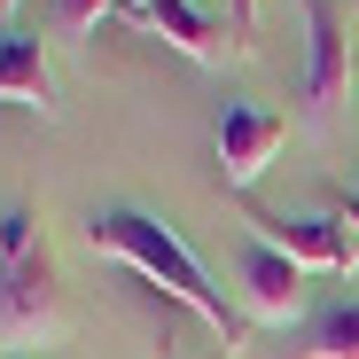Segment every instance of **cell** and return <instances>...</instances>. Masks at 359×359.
<instances>
[{"label": "cell", "instance_id": "obj_15", "mask_svg": "<svg viewBox=\"0 0 359 359\" xmlns=\"http://www.w3.org/2000/svg\"><path fill=\"white\" fill-rule=\"evenodd\" d=\"M211 359H234V351H211Z\"/></svg>", "mask_w": 359, "mask_h": 359}, {"label": "cell", "instance_id": "obj_8", "mask_svg": "<svg viewBox=\"0 0 359 359\" xmlns=\"http://www.w3.org/2000/svg\"><path fill=\"white\" fill-rule=\"evenodd\" d=\"M141 32H164L180 55H188V63H226V32H219V24L196 8V0H156Z\"/></svg>", "mask_w": 359, "mask_h": 359}, {"label": "cell", "instance_id": "obj_12", "mask_svg": "<svg viewBox=\"0 0 359 359\" xmlns=\"http://www.w3.org/2000/svg\"><path fill=\"white\" fill-rule=\"evenodd\" d=\"M149 8H156V0H117V16H126V24H149Z\"/></svg>", "mask_w": 359, "mask_h": 359}, {"label": "cell", "instance_id": "obj_1", "mask_svg": "<svg viewBox=\"0 0 359 359\" xmlns=\"http://www.w3.org/2000/svg\"><path fill=\"white\" fill-rule=\"evenodd\" d=\"M86 234H94V250L102 258H126L141 281H156L172 305H188L203 328H219L226 336V351H234V336H243V320H234V305L211 289V273L188 258V243L156 219V211H141V203H109V211H94L86 219Z\"/></svg>", "mask_w": 359, "mask_h": 359}, {"label": "cell", "instance_id": "obj_5", "mask_svg": "<svg viewBox=\"0 0 359 359\" xmlns=\"http://www.w3.org/2000/svg\"><path fill=\"white\" fill-rule=\"evenodd\" d=\"M250 234L258 243H273L289 266H305V273H351L359 266V243H351V226L336 211H250Z\"/></svg>", "mask_w": 359, "mask_h": 359}, {"label": "cell", "instance_id": "obj_3", "mask_svg": "<svg viewBox=\"0 0 359 359\" xmlns=\"http://www.w3.org/2000/svg\"><path fill=\"white\" fill-rule=\"evenodd\" d=\"M313 273L305 266H289L273 243H243V266H234V289H243V320L258 328H297V320H313Z\"/></svg>", "mask_w": 359, "mask_h": 359}, {"label": "cell", "instance_id": "obj_13", "mask_svg": "<svg viewBox=\"0 0 359 359\" xmlns=\"http://www.w3.org/2000/svg\"><path fill=\"white\" fill-rule=\"evenodd\" d=\"M336 219L351 226V243H359V196H344V203H336Z\"/></svg>", "mask_w": 359, "mask_h": 359}, {"label": "cell", "instance_id": "obj_10", "mask_svg": "<svg viewBox=\"0 0 359 359\" xmlns=\"http://www.w3.org/2000/svg\"><path fill=\"white\" fill-rule=\"evenodd\" d=\"M102 16H117V0H55V32L63 39H86Z\"/></svg>", "mask_w": 359, "mask_h": 359}, {"label": "cell", "instance_id": "obj_2", "mask_svg": "<svg viewBox=\"0 0 359 359\" xmlns=\"http://www.w3.org/2000/svg\"><path fill=\"white\" fill-rule=\"evenodd\" d=\"M55 336H63V273L47 243H32L24 258H0V359H24Z\"/></svg>", "mask_w": 359, "mask_h": 359}, {"label": "cell", "instance_id": "obj_4", "mask_svg": "<svg viewBox=\"0 0 359 359\" xmlns=\"http://www.w3.org/2000/svg\"><path fill=\"white\" fill-rule=\"evenodd\" d=\"M281 141H289V117H273V109H258V102H219V117H211L219 180H226L234 196H250L258 180H266V164L281 156Z\"/></svg>", "mask_w": 359, "mask_h": 359}, {"label": "cell", "instance_id": "obj_16", "mask_svg": "<svg viewBox=\"0 0 359 359\" xmlns=\"http://www.w3.org/2000/svg\"><path fill=\"white\" fill-rule=\"evenodd\" d=\"M351 8H359V0H351Z\"/></svg>", "mask_w": 359, "mask_h": 359}, {"label": "cell", "instance_id": "obj_14", "mask_svg": "<svg viewBox=\"0 0 359 359\" xmlns=\"http://www.w3.org/2000/svg\"><path fill=\"white\" fill-rule=\"evenodd\" d=\"M8 8H24V0H0V16H8Z\"/></svg>", "mask_w": 359, "mask_h": 359}, {"label": "cell", "instance_id": "obj_6", "mask_svg": "<svg viewBox=\"0 0 359 359\" xmlns=\"http://www.w3.org/2000/svg\"><path fill=\"white\" fill-rule=\"evenodd\" d=\"M305 32H313V47H305V109L328 117V109L344 102V86H351V32H344V8H336V0H305Z\"/></svg>", "mask_w": 359, "mask_h": 359}, {"label": "cell", "instance_id": "obj_7", "mask_svg": "<svg viewBox=\"0 0 359 359\" xmlns=\"http://www.w3.org/2000/svg\"><path fill=\"white\" fill-rule=\"evenodd\" d=\"M0 102L55 117V71H47V47L32 32H0Z\"/></svg>", "mask_w": 359, "mask_h": 359}, {"label": "cell", "instance_id": "obj_9", "mask_svg": "<svg viewBox=\"0 0 359 359\" xmlns=\"http://www.w3.org/2000/svg\"><path fill=\"white\" fill-rule=\"evenodd\" d=\"M289 359H359V297H336V305H320L305 328H297Z\"/></svg>", "mask_w": 359, "mask_h": 359}, {"label": "cell", "instance_id": "obj_11", "mask_svg": "<svg viewBox=\"0 0 359 359\" xmlns=\"http://www.w3.org/2000/svg\"><path fill=\"white\" fill-rule=\"evenodd\" d=\"M32 243H47L39 219H32V211H0V258H24Z\"/></svg>", "mask_w": 359, "mask_h": 359}]
</instances>
